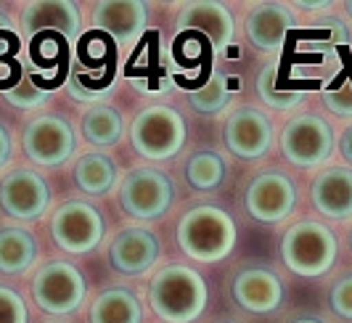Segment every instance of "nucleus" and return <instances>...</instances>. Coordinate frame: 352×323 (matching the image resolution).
<instances>
[{
	"label": "nucleus",
	"mask_w": 352,
	"mask_h": 323,
	"mask_svg": "<svg viewBox=\"0 0 352 323\" xmlns=\"http://www.w3.org/2000/svg\"><path fill=\"white\" fill-rule=\"evenodd\" d=\"M74 183L90 197H104L117 186V162L104 151L85 154L74 164Z\"/></svg>",
	"instance_id": "obj_22"
},
{
	"label": "nucleus",
	"mask_w": 352,
	"mask_h": 323,
	"mask_svg": "<svg viewBox=\"0 0 352 323\" xmlns=\"http://www.w3.org/2000/svg\"><path fill=\"white\" fill-rule=\"evenodd\" d=\"M14 159V138L8 133V127L0 122V170H6Z\"/></svg>",
	"instance_id": "obj_33"
},
{
	"label": "nucleus",
	"mask_w": 352,
	"mask_h": 323,
	"mask_svg": "<svg viewBox=\"0 0 352 323\" xmlns=\"http://www.w3.org/2000/svg\"><path fill=\"white\" fill-rule=\"evenodd\" d=\"M6 101L16 109H43L53 98V90H43L30 74H21L19 85L6 88Z\"/></svg>",
	"instance_id": "obj_27"
},
{
	"label": "nucleus",
	"mask_w": 352,
	"mask_h": 323,
	"mask_svg": "<svg viewBox=\"0 0 352 323\" xmlns=\"http://www.w3.org/2000/svg\"><path fill=\"white\" fill-rule=\"evenodd\" d=\"M244 204L257 223H281L297 207V186L281 170H265L249 183Z\"/></svg>",
	"instance_id": "obj_12"
},
{
	"label": "nucleus",
	"mask_w": 352,
	"mask_h": 323,
	"mask_svg": "<svg viewBox=\"0 0 352 323\" xmlns=\"http://www.w3.org/2000/svg\"><path fill=\"white\" fill-rule=\"evenodd\" d=\"M233 300L252 315H267L283 302V281L267 268H244L233 278Z\"/></svg>",
	"instance_id": "obj_17"
},
{
	"label": "nucleus",
	"mask_w": 352,
	"mask_h": 323,
	"mask_svg": "<svg viewBox=\"0 0 352 323\" xmlns=\"http://www.w3.org/2000/svg\"><path fill=\"white\" fill-rule=\"evenodd\" d=\"M82 135L85 141L101 148H111L122 141L124 135V117L120 109L109 104H96L82 117Z\"/></svg>",
	"instance_id": "obj_23"
},
{
	"label": "nucleus",
	"mask_w": 352,
	"mask_h": 323,
	"mask_svg": "<svg viewBox=\"0 0 352 323\" xmlns=\"http://www.w3.org/2000/svg\"><path fill=\"white\" fill-rule=\"evenodd\" d=\"M0 210L14 220L32 223L51 210V186L37 170L16 167L0 180Z\"/></svg>",
	"instance_id": "obj_10"
},
{
	"label": "nucleus",
	"mask_w": 352,
	"mask_h": 323,
	"mask_svg": "<svg viewBox=\"0 0 352 323\" xmlns=\"http://www.w3.org/2000/svg\"><path fill=\"white\" fill-rule=\"evenodd\" d=\"M207 300L210 289L204 276L180 263L157 270L148 287L151 310L164 323H194L207 310Z\"/></svg>",
	"instance_id": "obj_1"
},
{
	"label": "nucleus",
	"mask_w": 352,
	"mask_h": 323,
	"mask_svg": "<svg viewBox=\"0 0 352 323\" xmlns=\"http://www.w3.org/2000/svg\"><path fill=\"white\" fill-rule=\"evenodd\" d=\"M292 323H326V321L318 318V315H300V318H294Z\"/></svg>",
	"instance_id": "obj_38"
},
{
	"label": "nucleus",
	"mask_w": 352,
	"mask_h": 323,
	"mask_svg": "<svg viewBox=\"0 0 352 323\" xmlns=\"http://www.w3.org/2000/svg\"><path fill=\"white\" fill-rule=\"evenodd\" d=\"M297 19L292 14L289 5L283 3H257L252 5L247 14V37L249 43L265 51V54H276L281 51L289 32L294 30Z\"/></svg>",
	"instance_id": "obj_18"
},
{
	"label": "nucleus",
	"mask_w": 352,
	"mask_h": 323,
	"mask_svg": "<svg viewBox=\"0 0 352 323\" xmlns=\"http://www.w3.org/2000/svg\"><path fill=\"white\" fill-rule=\"evenodd\" d=\"M67 88H69L72 98H77V101H85V104H93V107H96V101L101 104V96H106V93H109V90H106V93H96V90H85V88H82V82H80V80H72V82H69V85H67Z\"/></svg>",
	"instance_id": "obj_34"
},
{
	"label": "nucleus",
	"mask_w": 352,
	"mask_h": 323,
	"mask_svg": "<svg viewBox=\"0 0 352 323\" xmlns=\"http://www.w3.org/2000/svg\"><path fill=\"white\" fill-rule=\"evenodd\" d=\"M294 8H300V11H326V8H331V0H318V3L294 0Z\"/></svg>",
	"instance_id": "obj_36"
},
{
	"label": "nucleus",
	"mask_w": 352,
	"mask_h": 323,
	"mask_svg": "<svg viewBox=\"0 0 352 323\" xmlns=\"http://www.w3.org/2000/svg\"><path fill=\"white\" fill-rule=\"evenodd\" d=\"M313 204L323 217L350 220L352 217V170L329 167L320 170L313 180Z\"/></svg>",
	"instance_id": "obj_19"
},
{
	"label": "nucleus",
	"mask_w": 352,
	"mask_h": 323,
	"mask_svg": "<svg viewBox=\"0 0 352 323\" xmlns=\"http://www.w3.org/2000/svg\"><path fill=\"white\" fill-rule=\"evenodd\" d=\"M177 24L186 32H199V35L207 37L214 54H223L236 35V19H233L228 5L220 0L186 3L177 14Z\"/></svg>",
	"instance_id": "obj_14"
},
{
	"label": "nucleus",
	"mask_w": 352,
	"mask_h": 323,
	"mask_svg": "<svg viewBox=\"0 0 352 323\" xmlns=\"http://www.w3.org/2000/svg\"><path fill=\"white\" fill-rule=\"evenodd\" d=\"M350 247H352V231H350Z\"/></svg>",
	"instance_id": "obj_40"
},
{
	"label": "nucleus",
	"mask_w": 352,
	"mask_h": 323,
	"mask_svg": "<svg viewBox=\"0 0 352 323\" xmlns=\"http://www.w3.org/2000/svg\"><path fill=\"white\" fill-rule=\"evenodd\" d=\"M6 27H16V21H14V16L8 11L0 8V30H6Z\"/></svg>",
	"instance_id": "obj_37"
},
{
	"label": "nucleus",
	"mask_w": 352,
	"mask_h": 323,
	"mask_svg": "<svg viewBox=\"0 0 352 323\" xmlns=\"http://www.w3.org/2000/svg\"><path fill=\"white\" fill-rule=\"evenodd\" d=\"M51 323H64V321H51Z\"/></svg>",
	"instance_id": "obj_41"
},
{
	"label": "nucleus",
	"mask_w": 352,
	"mask_h": 323,
	"mask_svg": "<svg viewBox=\"0 0 352 323\" xmlns=\"http://www.w3.org/2000/svg\"><path fill=\"white\" fill-rule=\"evenodd\" d=\"M40 257V241L30 228L8 225L0 228V273L24 276Z\"/></svg>",
	"instance_id": "obj_20"
},
{
	"label": "nucleus",
	"mask_w": 352,
	"mask_h": 323,
	"mask_svg": "<svg viewBox=\"0 0 352 323\" xmlns=\"http://www.w3.org/2000/svg\"><path fill=\"white\" fill-rule=\"evenodd\" d=\"M51 236L67 254H88L101 247L106 220L88 201H64L51 217Z\"/></svg>",
	"instance_id": "obj_8"
},
{
	"label": "nucleus",
	"mask_w": 352,
	"mask_h": 323,
	"mask_svg": "<svg viewBox=\"0 0 352 323\" xmlns=\"http://www.w3.org/2000/svg\"><path fill=\"white\" fill-rule=\"evenodd\" d=\"M21 27L27 37H35L40 32H58L74 43L82 32V8L74 0H32L21 11Z\"/></svg>",
	"instance_id": "obj_15"
},
{
	"label": "nucleus",
	"mask_w": 352,
	"mask_h": 323,
	"mask_svg": "<svg viewBox=\"0 0 352 323\" xmlns=\"http://www.w3.org/2000/svg\"><path fill=\"white\" fill-rule=\"evenodd\" d=\"M162 244L151 228H124L109 247V265L122 276H146L157 265Z\"/></svg>",
	"instance_id": "obj_16"
},
{
	"label": "nucleus",
	"mask_w": 352,
	"mask_h": 323,
	"mask_svg": "<svg viewBox=\"0 0 352 323\" xmlns=\"http://www.w3.org/2000/svg\"><path fill=\"white\" fill-rule=\"evenodd\" d=\"M90 323H143V305L133 289L111 287L90 305Z\"/></svg>",
	"instance_id": "obj_21"
},
{
	"label": "nucleus",
	"mask_w": 352,
	"mask_h": 323,
	"mask_svg": "<svg viewBox=\"0 0 352 323\" xmlns=\"http://www.w3.org/2000/svg\"><path fill=\"white\" fill-rule=\"evenodd\" d=\"M0 323H30V310L16 289L0 287Z\"/></svg>",
	"instance_id": "obj_29"
},
{
	"label": "nucleus",
	"mask_w": 352,
	"mask_h": 323,
	"mask_svg": "<svg viewBox=\"0 0 352 323\" xmlns=\"http://www.w3.org/2000/svg\"><path fill=\"white\" fill-rule=\"evenodd\" d=\"M220 323H233V321H220Z\"/></svg>",
	"instance_id": "obj_42"
},
{
	"label": "nucleus",
	"mask_w": 352,
	"mask_h": 323,
	"mask_svg": "<svg viewBox=\"0 0 352 323\" xmlns=\"http://www.w3.org/2000/svg\"><path fill=\"white\" fill-rule=\"evenodd\" d=\"M339 151H342V157L352 164V125L342 133V138H339Z\"/></svg>",
	"instance_id": "obj_35"
},
{
	"label": "nucleus",
	"mask_w": 352,
	"mask_h": 323,
	"mask_svg": "<svg viewBox=\"0 0 352 323\" xmlns=\"http://www.w3.org/2000/svg\"><path fill=\"white\" fill-rule=\"evenodd\" d=\"M32 300L48 315H72L85 305V273L67 260H51L32 276Z\"/></svg>",
	"instance_id": "obj_5"
},
{
	"label": "nucleus",
	"mask_w": 352,
	"mask_h": 323,
	"mask_svg": "<svg viewBox=\"0 0 352 323\" xmlns=\"http://www.w3.org/2000/svg\"><path fill=\"white\" fill-rule=\"evenodd\" d=\"M257 93H260L265 107L278 109V111H286V109H294L302 104V90H281V85H278V64L276 61L265 64L260 69V74H257Z\"/></svg>",
	"instance_id": "obj_25"
},
{
	"label": "nucleus",
	"mask_w": 352,
	"mask_h": 323,
	"mask_svg": "<svg viewBox=\"0 0 352 323\" xmlns=\"http://www.w3.org/2000/svg\"><path fill=\"white\" fill-rule=\"evenodd\" d=\"M175 201V183L157 167H135L120 186V207L135 220H159Z\"/></svg>",
	"instance_id": "obj_7"
},
{
	"label": "nucleus",
	"mask_w": 352,
	"mask_h": 323,
	"mask_svg": "<svg viewBox=\"0 0 352 323\" xmlns=\"http://www.w3.org/2000/svg\"><path fill=\"white\" fill-rule=\"evenodd\" d=\"M339 257L336 234L318 223V220H300L286 228L281 238V260L294 276L302 278H320L334 268Z\"/></svg>",
	"instance_id": "obj_3"
},
{
	"label": "nucleus",
	"mask_w": 352,
	"mask_h": 323,
	"mask_svg": "<svg viewBox=\"0 0 352 323\" xmlns=\"http://www.w3.org/2000/svg\"><path fill=\"white\" fill-rule=\"evenodd\" d=\"M188 104L199 114H220L230 104V90L223 72H212V77L201 85L188 93Z\"/></svg>",
	"instance_id": "obj_26"
},
{
	"label": "nucleus",
	"mask_w": 352,
	"mask_h": 323,
	"mask_svg": "<svg viewBox=\"0 0 352 323\" xmlns=\"http://www.w3.org/2000/svg\"><path fill=\"white\" fill-rule=\"evenodd\" d=\"M310 30L316 32V37L326 40V43H334V45H339V48H344V45L350 43V27H347L339 16L313 19Z\"/></svg>",
	"instance_id": "obj_31"
},
{
	"label": "nucleus",
	"mask_w": 352,
	"mask_h": 323,
	"mask_svg": "<svg viewBox=\"0 0 352 323\" xmlns=\"http://www.w3.org/2000/svg\"><path fill=\"white\" fill-rule=\"evenodd\" d=\"M93 30L111 37L117 45L138 43L148 24V3L143 0H98L93 5Z\"/></svg>",
	"instance_id": "obj_13"
},
{
	"label": "nucleus",
	"mask_w": 352,
	"mask_h": 323,
	"mask_svg": "<svg viewBox=\"0 0 352 323\" xmlns=\"http://www.w3.org/2000/svg\"><path fill=\"white\" fill-rule=\"evenodd\" d=\"M329 305H331V310H334L339 318L352 321V273L342 276L334 287H331Z\"/></svg>",
	"instance_id": "obj_32"
},
{
	"label": "nucleus",
	"mask_w": 352,
	"mask_h": 323,
	"mask_svg": "<svg viewBox=\"0 0 352 323\" xmlns=\"http://www.w3.org/2000/svg\"><path fill=\"white\" fill-rule=\"evenodd\" d=\"M21 146L27 159L43 167V170H56L67 164L77 148V135L74 127L58 117V114H37L30 120L21 135Z\"/></svg>",
	"instance_id": "obj_9"
},
{
	"label": "nucleus",
	"mask_w": 352,
	"mask_h": 323,
	"mask_svg": "<svg viewBox=\"0 0 352 323\" xmlns=\"http://www.w3.org/2000/svg\"><path fill=\"white\" fill-rule=\"evenodd\" d=\"M177 247L194 263H220L236 247V223L233 217L214 204L191 207L177 220Z\"/></svg>",
	"instance_id": "obj_2"
},
{
	"label": "nucleus",
	"mask_w": 352,
	"mask_h": 323,
	"mask_svg": "<svg viewBox=\"0 0 352 323\" xmlns=\"http://www.w3.org/2000/svg\"><path fill=\"white\" fill-rule=\"evenodd\" d=\"M228 178V164L226 159L212 151V148H199L186 162V180L194 191H217Z\"/></svg>",
	"instance_id": "obj_24"
},
{
	"label": "nucleus",
	"mask_w": 352,
	"mask_h": 323,
	"mask_svg": "<svg viewBox=\"0 0 352 323\" xmlns=\"http://www.w3.org/2000/svg\"><path fill=\"white\" fill-rule=\"evenodd\" d=\"M323 104L336 117H352V74H342L339 85H331L323 93Z\"/></svg>",
	"instance_id": "obj_28"
},
{
	"label": "nucleus",
	"mask_w": 352,
	"mask_h": 323,
	"mask_svg": "<svg viewBox=\"0 0 352 323\" xmlns=\"http://www.w3.org/2000/svg\"><path fill=\"white\" fill-rule=\"evenodd\" d=\"M80 51H82V61L88 67H98L104 58H109V61L114 58V54H111V40L104 32H98V30H93V32H88V35L82 37Z\"/></svg>",
	"instance_id": "obj_30"
},
{
	"label": "nucleus",
	"mask_w": 352,
	"mask_h": 323,
	"mask_svg": "<svg viewBox=\"0 0 352 323\" xmlns=\"http://www.w3.org/2000/svg\"><path fill=\"white\" fill-rule=\"evenodd\" d=\"M186 138H188V127L183 114L167 104L146 107L135 114L130 125V144L135 148V154L151 162L177 157L180 148L186 146Z\"/></svg>",
	"instance_id": "obj_4"
},
{
	"label": "nucleus",
	"mask_w": 352,
	"mask_h": 323,
	"mask_svg": "<svg viewBox=\"0 0 352 323\" xmlns=\"http://www.w3.org/2000/svg\"><path fill=\"white\" fill-rule=\"evenodd\" d=\"M344 11H347V14L352 16V0H344Z\"/></svg>",
	"instance_id": "obj_39"
},
{
	"label": "nucleus",
	"mask_w": 352,
	"mask_h": 323,
	"mask_svg": "<svg viewBox=\"0 0 352 323\" xmlns=\"http://www.w3.org/2000/svg\"><path fill=\"white\" fill-rule=\"evenodd\" d=\"M334 127L320 114H297L281 130V154L300 170H316L334 154Z\"/></svg>",
	"instance_id": "obj_6"
},
{
	"label": "nucleus",
	"mask_w": 352,
	"mask_h": 323,
	"mask_svg": "<svg viewBox=\"0 0 352 323\" xmlns=\"http://www.w3.org/2000/svg\"><path fill=\"white\" fill-rule=\"evenodd\" d=\"M223 141L228 151L239 159H260L265 157L273 141H276V127L273 120L257 107H239L230 111L228 122L223 127Z\"/></svg>",
	"instance_id": "obj_11"
}]
</instances>
